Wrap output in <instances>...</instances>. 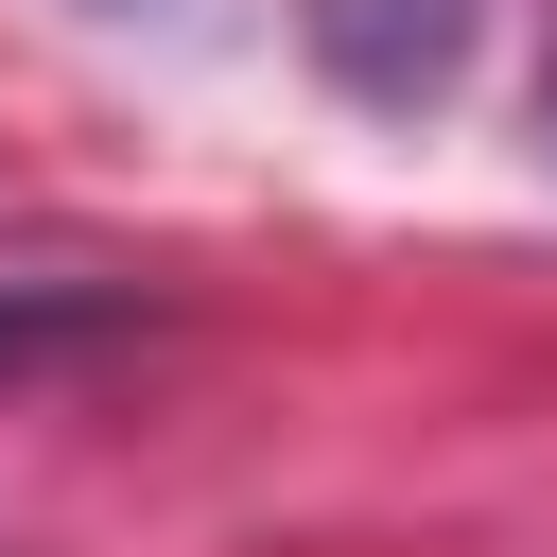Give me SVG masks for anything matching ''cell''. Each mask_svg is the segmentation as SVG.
<instances>
[{
	"instance_id": "cell-2",
	"label": "cell",
	"mask_w": 557,
	"mask_h": 557,
	"mask_svg": "<svg viewBox=\"0 0 557 557\" xmlns=\"http://www.w3.org/2000/svg\"><path fill=\"white\" fill-rule=\"evenodd\" d=\"M70 331H104V296H70V278H0V366H17V348H70Z\"/></svg>"
},
{
	"instance_id": "cell-1",
	"label": "cell",
	"mask_w": 557,
	"mask_h": 557,
	"mask_svg": "<svg viewBox=\"0 0 557 557\" xmlns=\"http://www.w3.org/2000/svg\"><path fill=\"white\" fill-rule=\"evenodd\" d=\"M296 35H313V70H331L366 122H418V104L470 70L487 0H296Z\"/></svg>"
}]
</instances>
